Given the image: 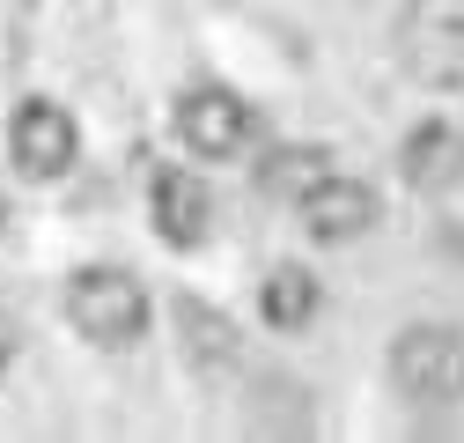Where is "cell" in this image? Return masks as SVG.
Wrapping results in <instances>:
<instances>
[{
	"mask_svg": "<svg viewBox=\"0 0 464 443\" xmlns=\"http://www.w3.org/2000/svg\"><path fill=\"white\" fill-rule=\"evenodd\" d=\"M391 384H398L405 407H428V414L457 407L464 399V332L442 325V318L405 325L391 340Z\"/></svg>",
	"mask_w": 464,
	"mask_h": 443,
	"instance_id": "cell-1",
	"label": "cell"
},
{
	"mask_svg": "<svg viewBox=\"0 0 464 443\" xmlns=\"http://www.w3.org/2000/svg\"><path fill=\"white\" fill-rule=\"evenodd\" d=\"M67 318L89 348H133L148 332V289L126 266H82L67 281Z\"/></svg>",
	"mask_w": 464,
	"mask_h": 443,
	"instance_id": "cell-2",
	"label": "cell"
},
{
	"mask_svg": "<svg viewBox=\"0 0 464 443\" xmlns=\"http://www.w3.org/2000/svg\"><path fill=\"white\" fill-rule=\"evenodd\" d=\"M74 155H82V133H74V119H67L60 103H44V96L15 103V119H8V162H15L23 178L52 185V178L74 171Z\"/></svg>",
	"mask_w": 464,
	"mask_h": 443,
	"instance_id": "cell-3",
	"label": "cell"
},
{
	"mask_svg": "<svg viewBox=\"0 0 464 443\" xmlns=\"http://www.w3.org/2000/svg\"><path fill=\"white\" fill-rule=\"evenodd\" d=\"M178 141H185L199 162H237V155L251 148V103L228 96V89H214V82L185 89V96H178Z\"/></svg>",
	"mask_w": 464,
	"mask_h": 443,
	"instance_id": "cell-4",
	"label": "cell"
},
{
	"mask_svg": "<svg viewBox=\"0 0 464 443\" xmlns=\"http://www.w3.org/2000/svg\"><path fill=\"white\" fill-rule=\"evenodd\" d=\"M295 214H303V230L317 237V244H354V237H369L376 222H383V200L362 185V178H317L303 200H295Z\"/></svg>",
	"mask_w": 464,
	"mask_h": 443,
	"instance_id": "cell-5",
	"label": "cell"
},
{
	"mask_svg": "<svg viewBox=\"0 0 464 443\" xmlns=\"http://www.w3.org/2000/svg\"><path fill=\"white\" fill-rule=\"evenodd\" d=\"M148 222H155V237L169 251H192L207 244V222H214V200L192 171H155L148 178Z\"/></svg>",
	"mask_w": 464,
	"mask_h": 443,
	"instance_id": "cell-6",
	"label": "cell"
},
{
	"mask_svg": "<svg viewBox=\"0 0 464 443\" xmlns=\"http://www.w3.org/2000/svg\"><path fill=\"white\" fill-rule=\"evenodd\" d=\"M405 67L428 89H464V15H413L405 23Z\"/></svg>",
	"mask_w": 464,
	"mask_h": 443,
	"instance_id": "cell-7",
	"label": "cell"
},
{
	"mask_svg": "<svg viewBox=\"0 0 464 443\" xmlns=\"http://www.w3.org/2000/svg\"><path fill=\"white\" fill-rule=\"evenodd\" d=\"M398 178L413 185V192H450V185L464 178V133L442 126V119L413 126V133H405V148H398Z\"/></svg>",
	"mask_w": 464,
	"mask_h": 443,
	"instance_id": "cell-8",
	"label": "cell"
},
{
	"mask_svg": "<svg viewBox=\"0 0 464 443\" xmlns=\"http://www.w3.org/2000/svg\"><path fill=\"white\" fill-rule=\"evenodd\" d=\"M317 303H324V289H317L310 266H273L266 289H258V310H266V325H280V332H303V325L317 318Z\"/></svg>",
	"mask_w": 464,
	"mask_h": 443,
	"instance_id": "cell-9",
	"label": "cell"
},
{
	"mask_svg": "<svg viewBox=\"0 0 464 443\" xmlns=\"http://www.w3.org/2000/svg\"><path fill=\"white\" fill-rule=\"evenodd\" d=\"M317 178H332V155H324V148H273V155L258 162V185H266L273 200H303Z\"/></svg>",
	"mask_w": 464,
	"mask_h": 443,
	"instance_id": "cell-10",
	"label": "cell"
},
{
	"mask_svg": "<svg viewBox=\"0 0 464 443\" xmlns=\"http://www.w3.org/2000/svg\"><path fill=\"white\" fill-rule=\"evenodd\" d=\"M178 325H185V348H192L199 362H228V355H237V348H228V325H221L207 303L185 296V303H178Z\"/></svg>",
	"mask_w": 464,
	"mask_h": 443,
	"instance_id": "cell-11",
	"label": "cell"
},
{
	"mask_svg": "<svg viewBox=\"0 0 464 443\" xmlns=\"http://www.w3.org/2000/svg\"><path fill=\"white\" fill-rule=\"evenodd\" d=\"M8 362H15V325H8V310H0V377H8Z\"/></svg>",
	"mask_w": 464,
	"mask_h": 443,
	"instance_id": "cell-12",
	"label": "cell"
}]
</instances>
